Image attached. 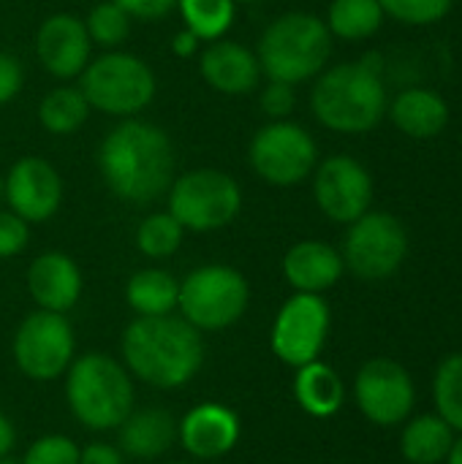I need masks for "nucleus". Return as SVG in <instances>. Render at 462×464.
<instances>
[{
    "instance_id": "5",
    "label": "nucleus",
    "mask_w": 462,
    "mask_h": 464,
    "mask_svg": "<svg viewBox=\"0 0 462 464\" xmlns=\"http://www.w3.org/2000/svg\"><path fill=\"white\" fill-rule=\"evenodd\" d=\"M65 397L76 421L93 432L117 430L133 413L131 375L106 353H84L71 362Z\"/></svg>"
},
{
    "instance_id": "22",
    "label": "nucleus",
    "mask_w": 462,
    "mask_h": 464,
    "mask_svg": "<svg viewBox=\"0 0 462 464\" xmlns=\"http://www.w3.org/2000/svg\"><path fill=\"white\" fill-rule=\"evenodd\" d=\"M120 451L133 459H155L177 440V421L161 408L136 411L120 427Z\"/></svg>"
},
{
    "instance_id": "38",
    "label": "nucleus",
    "mask_w": 462,
    "mask_h": 464,
    "mask_svg": "<svg viewBox=\"0 0 462 464\" xmlns=\"http://www.w3.org/2000/svg\"><path fill=\"white\" fill-rule=\"evenodd\" d=\"M79 464H123V451L109 443H90L79 449Z\"/></svg>"
},
{
    "instance_id": "36",
    "label": "nucleus",
    "mask_w": 462,
    "mask_h": 464,
    "mask_svg": "<svg viewBox=\"0 0 462 464\" xmlns=\"http://www.w3.org/2000/svg\"><path fill=\"white\" fill-rule=\"evenodd\" d=\"M22 82H25L22 63L14 54L0 52V106L16 98V92L22 90Z\"/></svg>"
},
{
    "instance_id": "16",
    "label": "nucleus",
    "mask_w": 462,
    "mask_h": 464,
    "mask_svg": "<svg viewBox=\"0 0 462 464\" xmlns=\"http://www.w3.org/2000/svg\"><path fill=\"white\" fill-rule=\"evenodd\" d=\"M93 41L87 35L84 19L74 14H52L41 22L35 33V54L46 73L54 79H74L90 63Z\"/></svg>"
},
{
    "instance_id": "15",
    "label": "nucleus",
    "mask_w": 462,
    "mask_h": 464,
    "mask_svg": "<svg viewBox=\"0 0 462 464\" xmlns=\"http://www.w3.org/2000/svg\"><path fill=\"white\" fill-rule=\"evenodd\" d=\"M3 196L11 212L19 215L27 226L44 223L54 218L63 204V179L49 160L27 155L8 169L3 179Z\"/></svg>"
},
{
    "instance_id": "25",
    "label": "nucleus",
    "mask_w": 462,
    "mask_h": 464,
    "mask_svg": "<svg viewBox=\"0 0 462 464\" xmlns=\"http://www.w3.org/2000/svg\"><path fill=\"white\" fill-rule=\"evenodd\" d=\"M452 443H455V430L438 413L408 421L400 435V451L411 464L444 462Z\"/></svg>"
},
{
    "instance_id": "6",
    "label": "nucleus",
    "mask_w": 462,
    "mask_h": 464,
    "mask_svg": "<svg viewBox=\"0 0 462 464\" xmlns=\"http://www.w3.org/2000/svg\"><path fill=\"white\" fill-rule=\"evenodd\" d=\"M79 90L84 92L90 109L128 120L152 103L158 84L152 68L142 57L109 49L106 54L90 60L79 73Z\"/></svg>"
},
{
    "instance_id": "13",
    "label": "nucleus",
    "mask_w": 462,
    "mask_h": 464,
    "mask_svg": "<svg viewBox=\"0 0 462 464\" xmlns=\"http://www.w3.org/2000/svg\"><path fill=\"white\" fill-rule=\"evenodd\" d=\"M313 196L332 223H354L373 204V177L351 155H332L313 169Z\"/></svg>"
},
{
    "instance_id": "31",
    "label": "nucleus",
    "mask_w": 462,
    "mask_h": 464,
    "mask_svg": "<svg viewBox=\"0 0 462 464\" xmlns=\"http://www.w3.org/2000/svg\"><path fill=\"white\" fill-rule=\"evenodd\" d=\"M131 22L133 16L123 5H117L114 0H101L98 5L90 8L84 27L93 44L103 49H117L131 35Z\"/></svg>"
},
{
    "instance_id": "10",
    "label": "nucleus",
    "mask_w": 462,
    "mask_h": 464,
    "mask_svg": "<svg viewBox=\"0 0 462 464\" xmlns=\"http://www.w3.org/2000/svg\"><path fill=\"white\" fill-rule=\"evenodd\" d=\"M408 256L406 226L389 212H365L349 223L343 264L362 280L392 277Z\"/></svg>"
},
{
    "instance_id": "32",
    "label": "nucleus",
    "mask_w": 462,
    "mask_h": 464,
    "mask_svg": "<svg viewBox=\"0 0 462 464\" xmlns=\"http://www.w3.org/2000/svg\"><path fill=\"white\" fill-rule=\"evenodd\" d=\"M384 8V16H392L400 24L408 27H425L441 22L455 0H378Z\"/></svg>"
},
{
    "instance_id": "42",
    "label": "nucleus",
    "mask_w": 462,
    "mask_h": 464,
    "mask_svg": "<svg viewBox=\"0 0 462 464\" xmlns=\"http://www.w3.org/2000/svg\"><path fill=\"white\" fill-rule=\"evenodd\" d=\"M0 464H19V462H14V459H8V457H5V459H0Z\"/></svg>"
},
{
    "instance_id": "8",
    "label": "nucleus",
    "mask_w": 462,
    "mask_h": 464,
    "mask_svg": "<svg viewBox=\"0 0 462 464\" xmlns=\"http://www.w3.org/2000/svg\"><path fill=\"white\" fill-rule=\"evenodd\" d=\"M251 288L242 272L226 264L193 269L180 283V315L199 332H221L234 326L248 310Z\"/></svg>"
},
{
    "instance_id": "44",
    "label": "nucleus",
    "mask_w": 462,
    "mask_h": 464,
    "mask_svg": "<svg viewBox=\"0 0 462 464\" xmlns=\"http://www.w3.org/2000/svg\"><path fill=\"white\" fill-rule=\"evenodd\" d=\"M0 198H3V179H0Z\"/></svg>"
},
{
    "instance_id": "1",
    "label": "nucleus",
    "mask_w": 462,
    "mask_h": 464,
    "mask_svg": "<svg viewBox=\"0 0 462 464\" xmlns=\"http://www.w3.org/2000/svg\"><path fill=\"white\" fill-rule=\"evenodd\" d=\"M98 171L106 188L128 204H150L174 177V147L163 128L128 117L98 147Z\"/></svg>"
},
{
    "instance_id": "20",
    "label": "nucleus",
    "mask_w": 462,
    "mask_h": 464,
    "mask_svg": "<svg viewBox=\"0 0 462 464\" xmlns=\"http://www.w3.org/2000/svg\"><path fill=\"white\" fill-rule=\"evenodd\" d=\"M343 269H346L343 256L332 245L319 239L297 242L283 256V277L297 294L329 291L340 280Z\"/></svg>"
},
{
    "instance_id": "27",
    "label": "nucleus",
    "mask_w": 462,
    "mask_h": 464,
    "mask_svg": "<svg viewBox=\"0 0 462 464\" xmlns=\"http://www.w3.org/2000/svg\"><path fill=\"white\" fill-rule=\"evenodd\" d=\"M324 22L332 38L365 41L378 33L384 22V8L378 0H332Z\"/></svg>"
},
{
    "instance_id": "30",
    "label": "nucleus",
    "mask_w": 462,
    "mask_h": 464,
    "mask_svg": "<svg viewBox=\"0 0 462 464\" xmlns=\"http://www.w3.org/2000/svg\"><path fill=\"white\" fill-rule=\"evenodd\" d=\"M433 397H436L438 416L455 432H462V351L441 362L433 381Z\"/></svg>"
},
{
    "instance_id": "34",
    "label": "nucleus",
    "mask_w": 462,
    "mask_h": 464,
    "mask_svg": "<svg viewBox=\"0 0 462 464\" xmlns=\"http://www.w3.org/2000/svg\"><path fill=\"white\" fill-rule=\"evenodd\" d=\"M294 103H297L294 87L286 82H267V87L259 92V106L272 120H289V114L294 111Z\"/></svg>"
},
{
    "instance_id": "35",
    "label": "nucleus",
    "mask_w": 462,
    "mask_h": 464,
    "mask_svg": "<svg viewBox=\"0 0 462 464\" xmlns=\"http://www.w3.org/2000/svg\"><path fill=\"white\" fill-rule=\"evenodd\" d=\"M27 239H30L27 223L19 215H14L11 209L8 212L0 209V258L19 256L27 247Z\"/></svg>"
},
{
    "instance_id": "9",
    "label": "nucleus",
    "mask_w": 462,
    "mask_h": 464,
    "mask_svg": "<svg viewBox=\"0 0 462 464\" xmlns=\"http://www.w3.org/2000/svg\"><path fill=\"white\" fill-rule=\"evenodd\" d=\"M251 169L275 188H291L305 182L316 163V139L291 120H272L259 128L248 147Z\"/></svg>"
},
{
    "instance_id": "23",
    "label": "nucleus",
    "mask_w": 462,
    "mask_h": 464,
    "mask_svg": "<svg viewBox=\"0 0 462 464\" xmlns=\"http://www.w3.org/2000/svg\"><path fill=\"white\" fill-rule=\"evenodd\" d=\"M294 397H297L300 408L308 416L329 419V416H335L340 411L343 397H346V389H343L340 375L329 364H324V362L316 359L310 364L297 367Z\"/></svg>"
},
{
    "instance_id": "14",
    "label": "nucleus",
    "mask_w": 462,
    "mask_h": 464,
    "mask_svg": "<svg viewBox=\"0 0 462 464\" xmlns=\"http://www.w3.org/2000/svg\"><path fill=\"white\" fill-rule=\"evenodd\" d=\"M354 397L365 419L378 427H395L411 416L417 389L408 370L395 359H370L357 372Z\"/></svg>"
},
{
    "instance_id": "2",
    "label": "nucleus",
    "mask_w": 462,
    "mask_h": 464,
    "mask_svg": "<svg viewBox=\"0 0 462 464\" xmlns=\"http://www.w3.org/2000/svg\"><path fill=\"white\" fill-rule=\"evenodd\" d=\"M123 359L128 372L147 386L180 389L202 370L204 343L185 318H133L123 332Z\"/></svg>"
},
{
    "instance_id": "17",
    "label": "nucleus",
    "mask_w": 462,
    "mask_h": 464,
    "mask_svg": "<svg viewBox=\"0 0 462 464\" xmlns=\"http://www.w3.org/2000/svg\"><path fill=\"white\" fill-rule=\"evenodd\" d=\"M240 430V419L231 408L221 402H202L177 424V438L191 457L210 462L226 457L237 446Z\"/></svg>"
},
{
    "instance_id": "43",
    "label": "nucleus",
    "mask_w": 462,
    "mask_h": 464,
    "mask_svg": "<svg viewBox=\"0 0 462 464\" xmlns=\"http://www.w3.org/2000/svg\"><path fill=\"white\" fill-rule=\"evenodd\" d=\"M234 3H256V0H234Z\"/></svg>"
},
{
    "instance_id": "37",
    "label": "nucleus",
    "mask_w": 462,
    "mask_h": 464,
    "mask_svg": "<svg viewBox=\"0 0 462 464\" xmlns=\"http://www.w3.org/2000/svg\"><path fill=\"white\" fill-rule=\"evenodd\" d=\"M114 3L123 5L133 19H142V22L163 19L177 8V0H114Z\"/></svg>"
},
{
    "instance_id": "24",
    "label": "nucleus",
    "mask_w": 462,
    "mask_h": 464,
    "mask_svg": "<svg viewBox=\"0 0 462 464\" xmlns=\"http://www.w3.org/2000/svg\"><path fill=\"white\" fill-rule=\"evenodd\" d=\"M180 283L166 269H139L125 285V302L139 318L172 315L177 310Z\"/></svg>"
},
{
    "instance_id": "19",
    "label": "nucleus",
    "mask_w": 462,
    "mask_h": 464,
    "mask_svg": "<svg viewBox=\"0 0 462 464\" xmlns=\"http://www.w3.org/2000/svg\"><path fill=\"white\" fill-rule=\"evenodd\" d=\"M27 291L38 310L65 315L82 296V272L65 253H41L27 269Z\"/></svg>"
},
{
    "instance_id": "33",
    "label": "nucleus",
    "mask_w": 462,
    "mask_h": 464,
    "mask_svg": "<svg viewBox=\"0 0 462 464\" xmlns=\"http://www.w3.org/2000/svg\"><path fill=\"white\" fill-rule=\"evenodd\" d=\"M19 464H79V446L65 435H46L30 443Z\"/></svg>"
},
{
    "instance_id": "40",
    "label": "nucleus",
    "mask_w": 462,
    "mask_h": 464,
    "mask_svg": "<svg viewBox=\"0 0 462 464\" xmlns=\"http://www.w3.org/2000/svg\"><path fill=\"white\" fill-rule=\"evenodd\" d=\"M14 443H16V430H14V424L8 421V416L0 413V459H5V457L11 454Z\"/></svg>"
},
{
    "instance_id": "18",
    "label": "nucleus",
    "mask_w": 462,
    "mask_h": 464,
    "mask_svg": "<svg viewBox=\"0 0 462 464\" xmlns=\"http://www.w3.org/2000/svg\"><path fill=\"white\" fill-rule=\"evenodd\" d=\"M199 71L202 79L223 95H248L261 84V65L256 52L229 38L210 41L199 57Z\"/></svg>"
},
{
    "instance_id": "7",
    "label": "nucleus",
    "mask_w": 462,
    "mask_h": 464,
    "mask_svg": "<svg viewBox=\"0 0 462 464\" xmlns=\"http://www.w3.org/2000/svg\"><path fill=\"white\" fill-rule=\"evenodd\" d=\"M169 215L196 234L226 228L242 209L240 182L218 169H193L172 179L169 185Z\"/></svg>"
},
{
    "instance_id": "4",
    "label": "nucleus",
    "mask_w": 462,
    "mask_h": 464,
    "mask_svg": "<svg viewBox=\"0 0 462 464\" xmlns=\"http://www.w3.org/2000/svg\"><path fill=\"white\" fill-rule=\"evenodd\" d=\"M332 54L327 22L308 11H289L272 19L256 46L261 73L270 82L300 84L319 76Z\"/></svg>"
},
{
    "instance_id": "21",
    "label": "nucleus",
    "mask_w": 462,
    "mask_h": 464,
    "mask_svg": "<svg viewBox=\"0 0 462 464\" xmlns=\"http://www.w3.org/2000/svg\"><path fill=\"white\" fill-rule=\"evenodd\" d=\"M395 128L408 139H436L449 125V103L428 87H408L387 106Z\"/></svg>"
},
{
    "instance_id": "26",
    "label": "nucleus",
    "mask_w": 462,
    "mask_h": 464,
    "mask_svg": "<svg viewBox=\"0 0 462 464\" xmlns=\"http://www.w3.org/2000/svg\"><path fill=\"white\" fill-rule=\"evenodd\" d=\"M90 117V103L79 87H54L38 103V122L52 136L76 133Z\"/></svg>"
},
{
    "instance_id": "45",
    "label": "nucleus",
    "mask_w": 462,
    "mask_h": 464,
    "mask_svg": "<svg viewBox=\"0 0 462 464\" xmlns=\"http://www.w3.org/2000/svg\"><path fill=\"white\" fill-rule=\"evenodd\" d=\"M172 464H188V462H172Z\"/></svg>"
},
{
    "instance_id": "12",
    "label": "nucleus",
    "mask_w": 462,
    "mask_h": 464,
    "mask_svg": "<svg viewBox=\"0 0 462 464\" xmlns=\"http://www.w3.org/2000/svg\"><path fill=\"white\" fill-rule=\"evenodd\" d=\"M329 334V304L321 294H294L275 315L272 353L289 364L302 367L319 359Z\"/></svg>"
},
{
    "instance_id": "41",
    "label": "nucleus",
    "mask_w": 462,
    "mask_h": 464,
    "mask_svg": "<svg viewBox=\"0 0 462 464\" xmlns=\"http://www.w3.org/2000/svg\"><path fill=\"white\" fill-rule=\"evenodd\" d=\"M447 462H449V464H462V438H460V440H455V443H452V449H449V454H447Z\"/></svg>"
},
{
    "instance_id": "39",
    "label": "nucleus",
    "mask_w": 462,
    "mask_h": 464,
    "mask_svg": "<svg viewBox=\"0 0 462 464\" xmlns=\"http://www.w3.org/2000/svg\"><path fill=\"white\" fill-rule=\"evenodd\" d=\"M199 38L185 27V30H180L174 38H172V52L177 54V57H193L196 52H199Z\"/></svg>"
},
{
    "instance_id": "3",
    "label": "nucleus",
    "mask_w": 462,
    "mask_h": 464,
    "mask_svg": "<svg viewBox=\"0 0 462 464\" xmlns=\"http://www.w3.org/2000/svg\"><path fill=\"white\" fill-rule=\"evenodd\" d=\"M387 90L376 65L340 63L324 68L310 92L316 120L335 133L362 136L370 133L387 114Z\"/></svg>"
},
{
    "instance_id": "28",
    "label": "nucleus",
    "mask_w": 462,
    "mask_h": 464,
    "mask_svg": "<svg viewBox=\"0 0 462 464\" xmlns=\"http://www.w3.org/2000/svg\"><path fill=\"white\" fill-rule=\"evenodd\" d=\"M185 27L199 41H218L229 33L237 3L234 0H177Z\"/></svg>"
},
{
    "instance_id": "11",
    "label": "nucleus",
    "mask_w": 462,
    "mask_h": 464,
    "mask_svg": "<svg viewBox=\"0 0 462 464\" xmlns=\"http://www.w3.org/2000/svg\"><path fill=\"white\" fill-rule=\"evenodd\" d=\"M14 362L30 381H54L74 362V329L63 313L35 310L14 334Z\"/></svg>"
},
{
    "instance_id": "29",
    "label": "nucleus",
    "mask_w": 462,
    "mask_h": 464,
    "mask_svg": "<svg viewBox=\"0 0 462 464\" xmlns=\"http://www.w3.org/2000/svg\"><path fill=\"white\" fill-rule=\"evenodd\" d=\"M185 228L169 212L147 215L136 228V247L147 258H169L180 250Z\"/></svg>"
}]
</instances>
